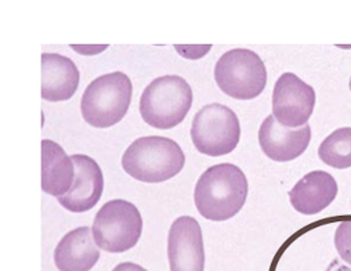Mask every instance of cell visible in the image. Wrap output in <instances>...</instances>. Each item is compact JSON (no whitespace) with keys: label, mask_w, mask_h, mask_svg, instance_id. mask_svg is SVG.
I'll return each mask as SVG.
<instances>
[{"label":"cell","mask_w":351,"mask_h":271,"mask_svg":"<svg viewBox=\"0 0 351 271\" xmlns=\"http://www.w3.org/2000/svg\"><path fill=\"white\" fill-rule=\"evenodd\" d=\"M247 191L245 173L232 163H220L202 173L194 190V201L202 217L224 222L241 212Z\"/></svg>","instance_id":"1"},{"label":"cell","mask_w":351,"mask_h":271,"mask_svg":"<svg viewBox=\"0 0 351 271\" xmlns=\"http://www.w3.org/2000/svg\"><path fill=\"white\" fill-rule=\"evenodd\" d=\"M186 163L180 145L162 136H147L133 141L122 156L123 170L141 183H163L178 176Z\"/></svg>","instance_id":"2"},{"label":"cell","mask_w":351,"mask_h":271,"mask_svg":"<svg viewBox=\"0 0 351 271\" xmlns=\"http://www.w3.org/2000/svg\"><path fill=\"white\" fill-rule=\"evenodd\" d=\"M193 107V89L179 75L154 79L140 99V114L155 129H171L180 125Z\"/></svg>","instance_id":"3"},{"label":"cell","mask_w":351,"mask_h":271,"mask_svg":"<svg viewBox=\"0 0 351 271\" xmlns=\"http://www.w3.org/2000/svg\"><path fill=\"white\" fill-rule=\"evenodd\" d=\"M133 86L123 72L99 76L86 87L80 100L82 117L93 128L107 129L119 123L132 103Z\"/></svg>","instance_id":"4"},{"label":"cell","mask_w":351,"mask_h":271,"mask_svg":"<svg viewBox=\"0 0 351 271\" xmlns=\"http://www.w3.org/2000/svg\"><path fill=\"white\" fill-rule=\"evenodd\" d=\"M215 79L224 95L237 100H252L265 90L267 69L257 53L234 49L216 62Z\"/></svg>","instance_id":"5"},{"label":"cell","mask_w":351,"mask_h":271,"mask_svg":"<svg viewBox=\"0 0 351 271\" xmlns=\"http://www.w3.org/2000/svg\"><path fill=\"white\" fill-rule=\"evenodd\" d=\"M92 231L100 249L123 253L134 248L141 238L143 219L132 202L112 200L97 212Z\"/></svg>","instance_id":"6"},{"label":"cell","mask_w":351,"mask_h":271,"mask_svg":"<svg viewBox=\"0 0 351 271\" xmlns=\"http://www.w3.org/2000/svg\"><path fill=\"white\" fill-rule=\"evenodd\" d=\"M195 148L208 156H221L232 152L241 139L238 117L226 106L213 103L199 110L191 126Z\"/></svg>","instance_id":"7"},{"label":"cell","mask_w":351,"mask_h":271,"mask_svg":"<svg viewBox=\"0 0 351 271\" xmlns=\"http://www.w3.org/2000/svg\"><path fill=\"white\" fill-rule=\"evenodd\" d=\"M315 107L314 89L292 72H285L276 82L273 92V117L289 129L308 125Z\"/></svg>","instance_id":"8"},{"label":"cell","mask_w":351,"mask_h":271,"mask_svg":"<svg viewBox=\"0 0 351 271\" xmlns=\"http://www.w3.org/2000/svg\"><path fill=\"white\" fill-rule=\"evenodd\" d=\"M170 271H205V248L199 223L191 216L176 219L167 235Z\"/></svg>","instance_id":"9"},{"label":"cell","mask_w":351,"mask_h":271,"mask_svg":"<svg viewBox=\"0 0 351 271\" xmlns=\"http://www.w3.org/2000/svg\"><path fill=\"white\" fill-rule=\"evenodd\" d=\"M75 165V180L68 194L58 197V204L73 213H83L93 209L101 200L104 190V176L99 163L87 155L75 154L71 156Z\"/></svg>","instance_id":"10"},{"label":"cell","mask_w":351,"mask_h":271,"mask_svg":"<svg viewBox=\"0 0 351 271\" xmlns=\"http://www.w3.org/2000/svg\"><path fill=\"white\" fill-rule=\"evenodd\" d=\"M311 141V128L308 125L299 129H289L277 122L270 115L258 129L260 147L270 159L276 162H289L300 156Z\"/></svg>","instance_id":"11"},{"label":"cell","mask_w":351,"mask_h":271,"mask_svg":"<svg viewBox=\"0 0 351 271\" xmlns=\"http://www.w3.org/2000/svg\"><path fill=\"white\" fill-rule=\"evenodd\" d=\"M100 259V248L90 227H77L61 238L54 250L60 271H90Z\"/></svg>","instance_id":"12"},{"label":"cell","mask_w":351,"mask_h":271,"mask_svg":"<svg viewBox=\"0 0 351 271\" xmlns=\"http://www.w3.org/2000/svg\"><path fill=\"white\" fill-rule=\"evenodd\" d=\"M40 61L42 99L51 103L72 99L80 80V73L75 62L57 53H43Z\"/></svg>","instance_id":"13"},{"label":"cell","mask_w":351,"mask_h":271,"mask_svg":"<svg viewBox=\"0 0 351 271\" xmlns=\"http://www.w3.org/2000/svg\"><path fill=\"white\" fill-rule=\"evenodd\" d=\"M337 196V183L332 174L314 170L307 173L289 191L293 209L302 215H317L326 209Z\"/></svg>","instance_id":"14"},{"label":"cell","mask_w":351,"mask_h":271,"mask_svg":"<svg viewBox=\"0 0 351 271\" xmlns=\"http://www.w3.org/2000/svg\"><path fill=\"white\" fill-rule=\"evenodd\" d=\"M73 180L72 158L56 141L42 140V190L58 198L69 193Z\"/></svg>","instance_id":"15"},{"label":"cell","mask_w":351,"mask_h":271,"mask_svg":"<svg viewBox=\"0 0 351 271\" xmlns=\"http://www.w3.org/2000/svg\"><path fill=\"white\" fill-rule=\"evenodd\" d=\"M318 156L330 167H351V128H340L330 133L321 143Z\"/></svg>","instance_id":"16"},{"label":"cell","mask_w":351,"mask_h":271,"mask_svg":"<svg viewBox=\"0 0 351 271\" xmlns=\"http://www.w3.org/2000/svg\"><path fill=\"white\" fill-rule=\"evenodd\" d=\"M335 246L339 256L351 264V220L339 223L335 233Z\"/></svg>","instance_id":"17"},{"label":"cell","mask_w":351,"mask_h":271,"mask_svg":"<svg viewBox=\"0 0 351 271\" xmlns=\"http://www.w3.org/2000/svg\"><path fill=\"white\" fill-rule=\"evenodd\" d=\"M112 271H147V270L144 267H141L140 264L126 261V263H119L118 266H115Z\"/></svg>","instance_id":"18"},{"label":"cell","mask_w":351,"mask_h":271,"mask_svg":"<svg viewBox=\"0 0 351 271\" xmlns=\"http://www.w3.org/2000/svg\"><path fill=\"white\" fill-rule=\"evenodd\" d=\"M325 271H351V267L340 263L339 259H333Z\"/></svg>","instance_id":"19"},{"label":"cell","mask_w":351,"mask_h":271,"mask_svg":"<svg viewBox=\"0 0 351 271\" xmlns=\"http://www.w3.org/2000/svg\"><path fill=\"white\" fill-rule=\"evenodd\" d=\"M350 90H351V79H350Z\"/></svg>","instance_id":"20"}]
</instances>
